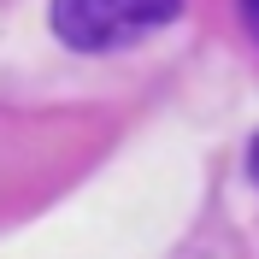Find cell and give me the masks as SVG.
I'll list each match as a JSON object with an SVG mask.
<instances>
[{
    "instance_id": "obj_1",
    "label": "cell",
    "mask_w": 259,
    "mask_h": 259,
    "mask_svg": "<svg viewBox=\"0 0 259 259\" xmlns=\"http://www.w3.org/2000/svg\"><path fill=\"white\" fill-rule=\"evenodd\" d=\"M183 12V0H53V35L77 53H106L124 48V41H142V35L165 30L171 18Z\"/></svg>"
},
{
    "instance_id": "obj_2",
    "label": "cell",
    "mask_w": 259,
    "mask_h": 259,
    "mask_svg": "<svg viewBox=\"0 0 259 259\" xmlns=\"http://www.w3.org/2000/svg\"><path fill=\"white\" fill-rule=\"evenodd\" d=\"M242 24H247V35L259 41V0H242Z\"/></svg>"
},
{
    "instance_id": "obj_3",
    "label": "cell",
    "mask_w": 259,
    "mask_h": 259,
    "mask_svg": "<svg viewBox=\"0 0 259 259\" xmlns=\"http://www.w3.org/2000/svg\"><path fill=\"white\" fill-rule=\"evenodd\" d=\"M247 165H253V183H259V136H253V153H247Z\"/></svg>"
}]
</instances>
